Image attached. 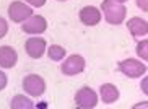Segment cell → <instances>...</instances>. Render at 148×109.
I'll list each match as a JSON object with an SVG mask.
<instances>
[{
	"instance_id": "9a60e30c",
	"label": "cell",
	"mask_w": 148,
	"mask_h": 109,
	"mask_svg": "<svg viewBox=\"0 0 148 109\" xmlns=\"http://www.w3.org/2000/svg\"><path fill=\"white\" fill-rule=\"evenodd\" d=\"M148 41L147 39H143L142 43H138V46H137V54H138L143 60H147L148 59Z\"/></svg>"
},
{
	"instance_id": "ba28073f",
	"label": "cell",
	"mask_w": 148,
	"mask_h": 109,
	"mask_svg": "<svg viewBox=\"0 0 148 109\" xmlns=\"http://www.w3.org/2000/svg\"><path fill=\"white\" fill-rule=\"evenodd\" d=\"M47 49V44L44 38H29L25 43V51L31 59H41Z\"/></svg>"
},
{
	"instance_id": "277c9868",
	"label": "cell",
	"mask_w": 148,
	"mask_h": 109,
	"mask_svg": "<svg viewBox=\"0 0 148 109\" xmlns=\"http://www.w3.org/2000/svg\"><path fill=\"white\" fill-rule=\"evenodd\" d=\"M75 103H77L78 108H83V109L96 108V104H98V95L90 86H83L75 95Z\"/></svg>"
},
{
	"instance_id": "5b68a950",
	"label": "cell",
	"mask_w": 148,
	"mask_h": 109,
	"mask_svg": "<svg viewBox=\"0 0 148 109\" xmlns=\"http://www.w3.org/2000/svg\"><path fill=\"white\" fill-rule=\"evenodd\" d=\"M62 73L67 75V77H73V75H78L85 70V59L82 56H70L69 59L64 60V64L60 65Z\"/></svg>"
},
{
	"instance_id": "d6986e66",
	"label": "cell",
	"mask_w": 148,
	"mask_h": 109,
	"mask_svg": "<svg viewBox=\"0 0 148 109\" xmlns=\"http://www.w3.org/2000/svg\"><path fill=\"white\" fill-rule=\"evenodd\" d=\"M137 5H138L143 12H148V0H137Z\"/></svg>"
},
{
	"instance_id": "8fae6325",
	"label": "cell",
	"mask_w": 148,
	"mask_h": 109,
	"mask_svg": "<svg viewBox=\"0 0 148 109\" xmlns=\"http://www.w3.org/2000/svg\"><path fill=\"white\" fill-rule=\"evenodd\" d=\"M18 60V54L12 46H2L0 47V67L2 69H12Z\"/></svg>"
},
{
	"instance_id": "30bf717a",
	"label": "cell",
	"mask_w": 148,
	"mask_h": 109,
	"mask_svg": "<svg viewBox=\"0 0 148 109\" xmlns=\"http://www.w3.org/2000/svg\"><path fill=\"white\" fill-rule=\"evenodd\" d=\"M127 29L134 38H140V36H147L148 33V23L143 18L140 16H134L127 21Z\"/></svg>"
},
{
	"instance_id": "3957f363",
	"label": "cell",
	"mask_w": 148,
	"mask_h": 109,
	"mask_svg": "<svg viewBox=\"0 0 148 109\" xmlns=\"http://www.w3.org/2000/svg\"><path fill=\"white\" fill-rule=\"evenodd\" d=\"M119 70L129 78H140L147 72V65L135 59H125V60L119 62Z\"/></svg>"
},
{
	"instance_id": "6da1fadb",
	"label": "cell",
	"mask_w": 148,
	"mask_h": 109,
	"mask_svg": "<svg viewBox=\"0 0 148 109\" xmlns=\"http://www.w3.org/2000/svg\"><path fill=\"white\" fill-rule=\"evenodd\" d=\"M101 12L104 13V18L109 25H121L127 15V8L116 0H104L101 3Z\"/></svg>"
},
{
	"instance_id": "ac0fdd59",
	"label": "cell",
	"mask_w": 148,
	"mask_h": 109,
	"mask_svg": "<svg viewBox=\"0 0 148 109\" xmlns=\"http://www.w3.org/2000/svg\"><path fill=\"white\" fill-rule=\"evenodd\" d=\"M7 82H8V80H7V75H5L2 70H0V91H2L5 86H7Z\"/></svg>"
},
{
	"instance_id": "5bb4252c",
	"label": "cell",
	"mask_w": 148,
	"mask_h": 109,
	"mask_svg": "<svg viewBox=\"0 0 148 109\" xmlns=\"http://www.w3.org/2000/svg\"><path fill=\"white\" fill-rule=\"evenodd\" d=\"M47 56L51 60H62L64 57H65V49L62 47V46H57V44H54V46H51V47L47 49Z\"/></svg>"
},
{
	"instance_id": "7a4b0ae2",
	"label": "cell",
	"mask_w": 148,
	"mask_h": 109,
	"mask_svg": "<svg viewBox=\"0 0 148 109\" xmlns=\"http://www.w3.org/2000/svg\"><path fill=\"white\" fill-rule=\"evenodd\" d=\"M23 90L31 95L33 98H39L44 91H46V82H44L42 77L36 73H31V75H26L25 80H23Z\"/></svg>"
},
{
	"instance_id": "2e32d148",
	"label": "cell",
	"mask_w": 148,
	"mask_h": 109,
	"mask_svg": "<svg viewBox=\"0 0 148 109\" xmlns=\"http://www.w3.org/2000/svg\"><path fill=\"white\" fill-rule=\"evenodd\" d=\"M8 33V23L5 21V18L0 16V39L5 38V34Z\"/></svg>"
},
{
	"instance_id": "8992f818",
	"label": "cell",
	"mask_w": 148,
	"mask_h": 109,
	"mask_svg": "<svg viewBox=\"0 0 148 109\" xmlns=\"http://www.w3.org/2000/svg\"><path fill=\"white\" fill-rule=\"evenodd\" d=\"M21 29L28 34H41L47 29V21L41 15H31L28 20H25L21 25Z\"/></svg>"
},
{
	"instance_id": "52a82bcc",
	"label": "cell",
	"mask_w": 148,
	"mask_h": 109,
	"mask_svg": "<svg viewBox=\"0 0 148 109\" xmlns=\"http://www.w3.org/2000/svg\"><path fill=\"white\" fill-rule=\"evenodd\" d=\"M33 15V10L31 7H28L26 3H23V2H12L8 7V16L12 21L15 23H23L25 20Z\"/></svg>"
},
{
	"instance_id": "7c38bea8",
	"label": "cell",
	"mask_w": 148,
	"mask_h": 109,
	"mask_svg": "<svg viewBox=\"0 0 148 109\" xmlns=\"http://www.w3.org/2000/svg\"><path fill=\"white\" fill-rule=\"evenodd\" d=\"M99 95H101L103 103H106V104H112V103H116V101L119 99V90H117L116 85H112V83H104V85H101Z\"/></svg>"
},
{
	"instance_id": "4fadbf2b",
	"label": "cell",
	"mask_w": 148,
	"mask_h": 109,
	"mask_svg": "<svg viewBox=\"0 0 148 109\" xmlns=\"http://www.w3.org/2000/svg\"><path fill=\"white\" fill-rule=\"evenodd\" d=\"M10 108L12 109H31L33 108V103H31V99L26 98V96L16 95L12 99V103H10Z\"/></svg>"
},
{
	"instance_id": "ffe728a7",
	"label": "cell",
	"mask_w": 148,
	"mask_h": 109,
	"mask_svg": "<svg viewBox=\"0 0 148 109\" xmlns=\"http://www.w3.org/2000/svg\"><path fill=\"white\" fill-rule=\"evenodd\" d=\"M116 2H119V3H124V2H127V0H116Z\"/></svg>"
},
{
	"instance_id": "44dd1931",
	"label": "cell",
	"mask_w": 148,
	"mask_h": 109,
	"mask_svg": "<svg viewBox=\"0 0 148 109\" xmlns=\"http://www.w3.org/2000/svg\"><path fill=\"white\" fill-rule=\"evenodd\" d=\"M59 2H65V0H59Z\"/></svg>"
},
{
	"instance_id": "9c48e42d",
	"label": "cell",
	"mask_w": 148,
	"mask_h": 109,
	"mask_svg": "<svg viewBox=\"0 0 148 109\" xmlns=\"http://www.w3.org/2000/svg\"><path fill=\"white\" fill-rule=\"evenodd\" d=\"M80 21L83 25H86V26H96L98 23L101 21V12L96 7H91V5H88V7H83L80 10Z\"/></svg>"
},
{
	"instance_id": "e0dca14e",
	"label": "cell",
	"mask_w": 148,
	"mask_h": 109,
	"mask_svg": "<svg viewBox=\"0 0 148 109\" xmlns=\"http://www.w3.org/2000/svg\"><path fill=\"white\" fill-rule=\"evenodd\" d=\"M28 3L31 5V7H36V8H39V7H42L47 0H26Z\"/></svg>"
}]
</instances>
